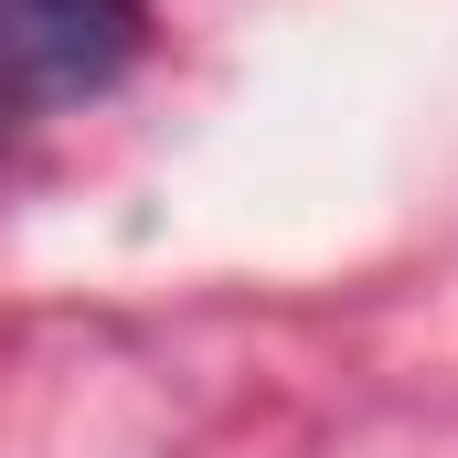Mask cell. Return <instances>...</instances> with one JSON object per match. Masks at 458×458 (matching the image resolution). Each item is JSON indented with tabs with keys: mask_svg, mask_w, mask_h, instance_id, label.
<instances>
[{
	"mask_svg": "<svg viewBox=\"0 0 458 458\" xmlns=\"http://www.w3.org/2000/svg\"><path fill=\"white\" fill-rule=\"evenodd\" d=\"M149 43V0H0V107L107 97Z\"/></svg>",
	"mask_w": 458,
	"mask_h": 458,
	"instance_id": "1",
	"label": "cell"
}]
</instances>
